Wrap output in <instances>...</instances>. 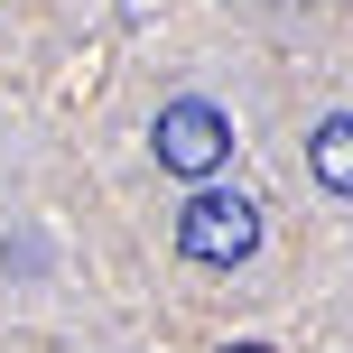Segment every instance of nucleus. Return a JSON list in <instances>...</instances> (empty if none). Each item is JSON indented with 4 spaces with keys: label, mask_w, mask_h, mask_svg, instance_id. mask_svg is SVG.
Listing matches in <instances>:
<instances>
[{
    "label": "nucleus",
    "mask_w": 353,
    "mask_h": 353,
    "mask_svg": "<svg viewBox=\"0 0 353 353\" xmlns=\"http://www.w3.org/2000/svg\"><path fill=\"white\" fill-rule=\"evenodd\" d=\"M307 168H316L325 195H353V112H335V121L307 130Z\"/></svg>",
    "instance_id": "obj_3"
},
{
    "label": "nucleus",
    "mask_w": 353,
    "mask_h": 353,
    "mask_svg": "<svg viewBox=\"0 0 353 353\" xmlns=\"http://www.w3.org/2000/svg\"><path fill=\"white\" fill-rule=\"evenodd\" d=\"M149 149H159V168H168V176L205 186V176H214V168L232 159V121H223L214 103H195V93H186V103H168V112H159Z\"/></svg>",
    "instance_id": "obj_2"
},
{
    "label": "nucleus",
    "mask_w": 353,
    "mask_h": 353,
    "mask_svg": "<svg viewBox=\"0 0 353 353\" xmlns=\"http://www.w3.org/2000/svg\"><path fill=\"white\" fill-rule=\"evenodd\" d=\"M176 251L205 270H242L261 251V205L251 195H223V186H195L186 214H176Z\"/></svg>",
    "instance_id": "obj_1"
},
{
    "label": "nucleus",
    "mask_w": 353,
    "mask_h": 353,
    "mask_svg": "<svg viewBox=\"0 0 353 353\" xmlns=\"http://www.w3.org/2000/svg\"><path fill=\"white\" fill-rule=\"evenodd\" d=\"M223 353H270V344H223Z\"/></svg>",
    "instance_id": "obj_4"
}]
</instances>
